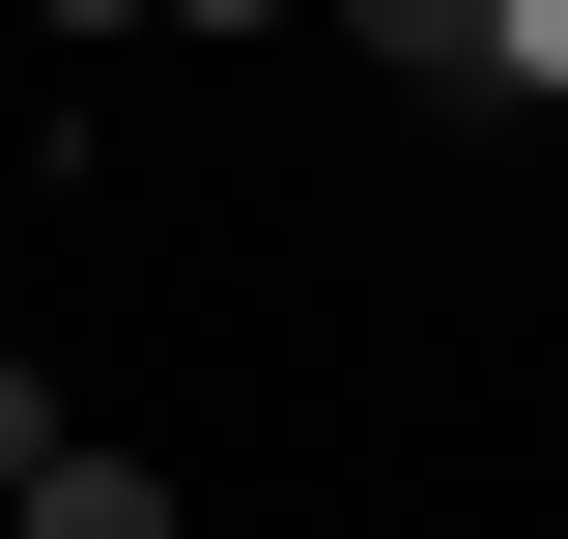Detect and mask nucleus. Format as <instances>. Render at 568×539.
Wrapping results in <instances>:
<instances>
[{"instance_id": "423d86ee", "label": "nucleus", "mask_w": 568, "mask_h": 539, "mask_svg": "<svg viewBox=\"0 0 568 539\" xmlns=\"http://www.w3.org/2000/svg\"><path fill=\"white\" fill-rule=\"evenodd\" d=\"M171 29H200V58H256V29H313V0H171Z\"/></svg>"}, {"instance_id": "f03ea898", "label": "nucleus", "mask_w": 568, "mask_h": 539, "mask_svg": "<svg viewBox=\"0 0 568 539\" xmlns=\"http://www.w3.org/2000/svg\"><path fill=\"white\" fill-rule=\"evenodd\" d=\"M0 539H200V482H171V455H58Z\"/></svg>"}, {"instance_id": "f257e3e1", "label": "nucleus", "mask_w": 568, "mask_h": 539, "mask_svg": "<svg viewBox=\"0 0 568 539\" xmlns=\"http://www.w3.org/2000/svg\"><path fill=\"white\" fill-rule=\"evenodd\" d=\"M313 29H342L398 114H484V0H313Z\"/></svg>"}, {"instance_id": "7ed1b4c3", "label": "nucleus", "mask_w": 568, "mask_h": 539, "mask_svg": "<svg viewBox=\"0 0 568 539\" xmlns=\"http://www.w3.org/2000/svg\"><path fill=\"white\" fill-rule=\"evenodd\" d=\"M484 114H511V142H568V0H484Z\"/></svg>"}, {"instance_id": "39448f33", "label": "nucleus", "mask_w": 568, "mask_h": 539, "mask_svg": "<svg viewBox=\"0 0 568 539\" xmlns=\"http://www.w3.org/2000/svg\"><path fill=\"white\" fill-rule=\"evenodd\" d=\"M29 29H58V58H114V29H171V0H29Z\"/></svg>"}, {"instance_id": "20e7f679", "label": "nucleus", "mask_w": 568, "mask_h": 539, "mask_svg": "<svg viewBox=\"0 0 568 539\" xmlns=\"http://www.w3.org/2000/svg\"><path fill=\"white\" fill-rule=\"evenodd\" d=\"M85 426H58V369H29V340H0V511H29V482H58Z\"/></svg>"}]
</instances>
